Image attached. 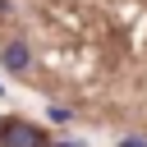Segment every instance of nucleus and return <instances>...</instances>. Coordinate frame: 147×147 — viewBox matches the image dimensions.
Returning <instances> with one entry per match:
<instances>
[{
	"instance_id": "1",
	"label": "nucleus",
	"mask_w": 147,
	"mask_h": 147,
	"mask_svg": "<svg viewBox=\"0 0 147 147\" xmlns=\"http://www.w3.org/2000/svg\"><path fill=\"white\" fill-rule=\"evenodd\" d=\"M0 147H46V138H41L32 124L14 119V124H5V129H0Z\"/></svg>"
},
{
	"instance_id": "2",
	"label": "nucleus",
	"mask_w": 147,
	"mask_h": 147,
	"mask_svg": "<svg viewBox=\"0 0 147 147\" xmlns=\"http://www.w3.org/2000/svg\"><path fill=\"white\" fill-rule=\"evenodd\" d=\"M0 64H5V69H14V74H18V69H28V46H5V51H0Z\"/></svg>"
}]
</instances>
